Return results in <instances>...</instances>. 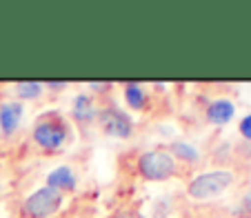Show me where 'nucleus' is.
<instances>
[{"label": "nucleus", "mask_w": 251, "mask_h": 218, "mask_svg": "<svg viewBox=\"0 0 251 218\" xmlns=\"http://www.w3.org/2000/svg\"><path fill=\"white\" fill-rule=\"evenodd\" d=\"M238 132H240V136L245 138L247 142H251V114H247L245 118L240 120V125H238Z\"/></svg>", "instance_id": "obj_13"}, {"label": "nucleus", "mask_w": 251, "mask_h": 218, "mask_svg": "<svg viewBox=\"0 0 251 218\" xmlns=\"http://www.w3.org/2000/svg\"><path fill=\"white\" fill-rule=\"evenodd\" d=\"M138 174L149 183H165L178 174V161L167 149H149L142 152L136 161Z\"/></svg>", "instance_id": "obj_3"}, {"label": "nucleus", "mask_w": 251, "mask_h": 218, "mask_svg": "<svg viewBox=\"0 0 251 218\" xmlns=\"http://www.w3.org/2000/svg\"><path fill=\"white\" fill-rule=\"evenodd\" d=\"M167 152L176 158V161H182V163H198L200 161V152L191 145V142H185V140H174L169 142V149Z\"/></svg>", "instance_id": "obj_10"}, {"label": "nucleus", "mask_w": 251, "mask_h": 218, "mask_svg": "<svg viewBox=\"0 0 251 218\" xmlns=\"http://www.w3.org/2000/svg\"><path fill=\"white\" fill-rule=\"evenodd\" d=\"M233 116H236V105L229 98H216L207 105V123L216 125V127L229 125Z\"/></svg>", "instance_id": "obj_7"}, {"label": "nucleus", "mask_w": 251, "mask_h": 218, "mask_svg": "<svg viewBox=\"0 0 251 218\" xmlns=\"http://www.w3.org/2000/svg\"><path fill=\"white\" fill-rule=\"evenodd\" d=\"M236 174L231 169H211L194 176L187 185V196L191 200H211L216 196H223L233 185Z\"/></svg>", "instance_id": "obj_2"}, {"label": "nucleus", "mask_w": 251, "mask_h": 218, "mask_svg": "<svg viewBox=\"0 0 251 218\" xmlns=\"http://www.w3.org/2000/svg\"><path fill=\"white\" fill-rule=\"evenodd\" d=\"M47 89H65L67 87V82L65 81H49V82H43Z\"/></svg>", "instance_id": "obj_15"}, {"label": "nucleus", "mask_w": 251, "mask_h": 218, "mask_svg": "<svg viewBox=\"0 0 251 218\" xmlns=\"http://www.w3.org/2000/svg\"><path fill=\"white\" fill-rule=\"evenodd\" d=\"M31 138L45 152H58L69 140V125L65 123L60 114L56 111H45L36 118L31 127Z\"/></svg>", "instance_id": "obj_1"}, {"label": "nucleus", "mask_w": 251, "mask_h": 218, "mask_svg": "<svg viewBox=\"0 0 251 218\" xmlns=\"http://www.w3.org/2000/svg\"><path fill=\"white\" fill-rule=\"evenodd\" d=\"M47 187H51V190L56 191H76L78 187V176L74 174V169L67 165H60L56 167V169H51L47 174Z\"/></svg>", "instance_id": "obj_8"}, {"label": "nucleus", "mask_w": 251, "mask_h": 218, "mask_svg": "<svg viewBox=\"0 0 251 218\" xmlns=\"http://www.w3.org/2000/svg\"><path fill=\"white\" fill-rule=\"evenodd\" d=\"M123 96L129 107L136 109V111H142L145 105H147V91H145L142 85H138V82H127V85L123 87Z\"/></svg>", "instance_id": "obj_11"}, {"label": "nucleus", "mask_w": 251, "mask_h": 218, "mask_svg": "<svg viewBox=\"0 0 251 218\" xmlns=\"http://www.w3.org/2000/svg\"><path fill=\"white\" fill-rule=\"evenodd\" d=\"M25 116V107L20 100H5L0 105V132L2 136L9 138L18 132L20 123H23Z\"/></svg>", "instance_id": "obj_6"}, {"label": "nucleus", "mask_w": 251, "mask_h": 218, "mask_svg": "<svg viewBox=\"0 0 251 218\" xmlns=\"http://www.w3.org/2000/svg\"><path fill=\"white\" fill-rule=\"evenodd\" d=\"M45 85L38 81H23V82H16V96H18V100L23 103V100H33L38 98L40 94H43Z\"/></svg>", "instance_id": "obj_12"}, {"label": "nucleus", "mask_w": 251, "mask_h": 218, "mask_svg": "<svg viewBox=\"0 0 251 218\" xmlns=\"http://www.w3.org/2000/svg\"><path fill=\"white\" fill-rule=\"evenodd\" d=\"M107 87L111 85H107V82H89V89H107Z\"/></svg>", "instance_id": "obj_17"}, {"label": "nucleus", "mask_w": 251, "mask_h": 218, "mask_svg": "<svg viewBox=\"0 0 251 218\" xmlns=\"http://www.w3.org/2000/svg\"><path fill=\"white\" fill-rule=\"evenodd\" d=\"M118 218H147V216H142V214L136 212V209H127V212H123Z\"/></svg>", "instance_id": "obj_16"}, {"label": "nucleus", "mask_w": 251, "mask_h": 218, "mask_svg": "<svg viewBox=\"0 0 251 218\" xmlns=\"http://www.w3.org/2000/svg\"><path fill=\"white\" fill-rule=\"evenodd\" d=\"M240 209H242L245 214H251V187L245 191V194H242V198H240Z\"/></svg>", "instance_id": "obj_14"}, {"label": "nucleus", "mask_w": 251, "mask_h": 218, "mask_svg": "<svg viewBox=\"0 0 251 218\" xmlns=\"http://www.w3.org/2000/svg\"><path fill=\"white\" fill-rule=\"evenodd\" d=\"M65 196L60 191L51 190V187H40V190L31 191L23 203V214L27 218H51L53 214L60 212Z\"/></svg>", "instance_id": "obj_4"}, {"label": "nucleus", "mask_w": 251, "mask_h": 218, "mask_svg": "<svg viewBox=\"0 0 251 218\" xmlns=\"http://www.w3.org/2000/svg\"><path fill=\"white\" fill-rule=\"evenodd\" d=\"M71 114H74V120L80 125H89L98 118V109H96V103L89 94H78L71 100Z\"/></svg>", "instance_id": "obj_9"}, {"label": "nucleus", "mask_w": 251, "mask_h": 218, "mask_svg": "<svg viewBox=\"0 0 251 218\" xmlns=\"http://www.w3.org/2000/svg\"><path fill=\"white\" fill-rule=\"evenodd\" d=\"M98 123L102 132L111 138L127 140L133 136V118L118 107H104L98 111Z\"/></svg>", "instance_id": "obj_5"}]
</instances>
